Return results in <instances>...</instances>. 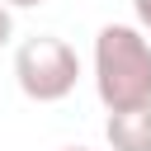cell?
Returning a JSON list of instances; mask_svg holds the SVG:
<instances>
[{
    "mask_svg": "<svg viewBox=\"0 0 151 151\" xmlns=\"http://www.w3.org/2000/svg\"><path fill=\"white\" fill-rule=\"evenodd\" d=\"M14 80L19 90L33 99V104H57L76 90L80 80V57L66 38L57 33H38V38H24L19 52H14Z\"/></svg>",
    "mask_w": 151,
    "mask_h": 151,
    "instance_id": "obj_2",
    "label": "cell"
},
{
    "mask_svg": "<svg viewBox=\"0 0 151 151\" xmlns=\"http://www.w3.org/2000/svg\"><path fill=\"white\" fill-rule=\"evenodd\" d=\"M9 38H14V14H9V5L0 0V47H9Z\"/></svg>",
    "mask_w": 151,
    "mask_h": 151,
    "instance_id": "obj_4",
    "label": "cell"
},
{
    "mask_svg": "<svg viewBox=\"0 0 151 151\" xmlns=\"http://www.w3.org/2000/svg\"><path fill=\"white\" fill-rule=\"evenodd\" d=\"M9 9H38V5H47V0H5Z\"/></svg>",
    "mask_w": 151,
    "mask_h": 151,
    "instance_id": "obj_6",
    "label": "cell"
},
{
    "mask_svg": "<svg viewBox=\"0 0 151 151\" xmlns=\"http://www.w3.org/2000/svg\"><path fill=\"white\" fill-rule=\"evenodd\" d=\"M94 90L104 109L151 104V38L132 24H104L94 33Z\"/></svg>",
    "mask_w": 151,
    "mask_h": 151,
    "instance_id": "obj_1",
    "label": "cell"
},
{
    "mask_svg": "<svg viewBox=\"0 0 151 151\" xmlns=\"http://www.w3.org/2000/svg\"><path fill=\"white\" fill-rule=\"evenodd\" d=\"M132 9H137V28L151 33V0H132Z\"/></svg>",
    "mask_w": 151,
    "mask_h": 151,
    "instance_id": "obj_5",
    "label": "cell"
},
{
    "mask_svg": "<svg viewBox=\"0 0 151 151\" xmlns=\"http://www.w3.org/2000/svg\"><path fill=\"white\" fill-rule=\"evenodd\" d=\"M61 151H90V146H61Z\"/></svg>",
    "mask_w": 151,
    "mask_h": 151,
    "instance_id": "obj_7",
    "label": "cell"
},
{
    "mask_svg": "<svg viewBox=\"0 0 151 151\" xmlns=\"http://www.w3.org/2000/svg\"><path fill=\"white\" fill-rule=\"evenodd\" d=\"M104 137L113 151H151V104L137 109H109Z\"/></svg>",
    "mask_w": 151,
    "mask_h": 151,
    "instance_id": "obj_3",
    "label": "cell"
}]
</instances>
